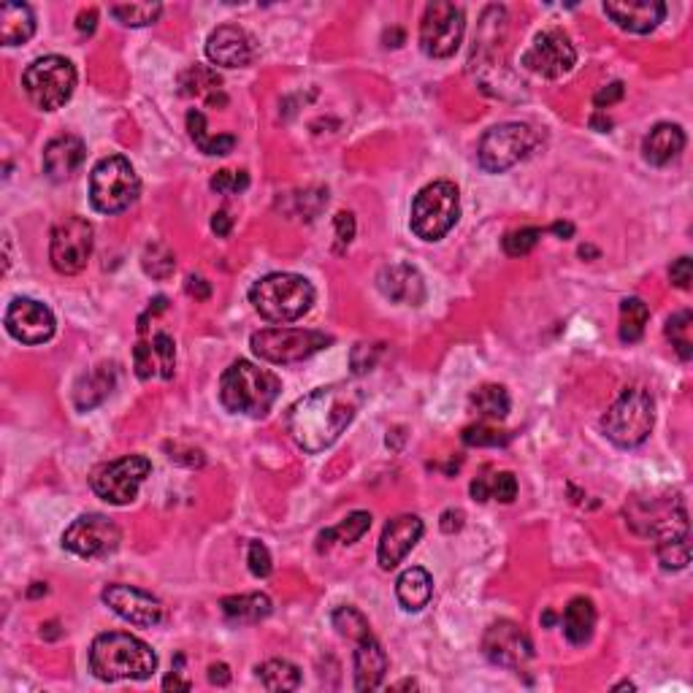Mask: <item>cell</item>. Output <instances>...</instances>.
<instances>
[{"mask_svg":"<svg viewBox=\"0 0 693 693\" xmlns=\"http://www.w3.org/2000/svg\"><path fill=\"white\" fill-rule=\"evenodd\" d=\"M363 404L361 390L350 385H328L298 398L287 412V431L304 453L315 455L328 450L344 428L350 426Z\"/></svg>","mask_w":693,"mask_h":693,"instance_id":"cell-1","label":"cell"},{"mask_svg":"<svg viewBox=\"0 0 693 693\" xmlns=\"http://www.w3.org/2000/svg\"><path fill=\"white\" fill-rule=\"evenodd\" d=\"M90 669L103 683L117 680H149L158 669L155 650L125 631H109L95 637L90 647Z\"/></svg>","mask_w":693,"mask_h":693,"instance_id":"cell-2","label":"cell"},{"mask_svg":"<svg viewBox=\"0 0 693 693\" xmlns=\"http://www.w3.org/2000/svg\"><path fill=\"white\" fill-rule=\"evenodd\" d=\"M279 393H282V382L277 374L250 361L231 363L220 379L222 407L233 415L266 417L277 404Z\"/></svg>","mask_w":693,"mask_h":693,"instance_id":"cell-3","label":"cell"},{"mask_svg":"<svg viewBox=\"0 0 693 693\" xmlns=\"http://www.w3.org/2000/svg\"><path fill=\"white\" fill-rule=\"evenodd\" d=\"M250 304L268 323H296L315 304V287L301 274H268L250 287Z\"/></svg>","mask_w":693,"mask_h":693,"instance_id":"cell-4","label":"cell"},{"mask_svg":"<svg viewBox=\"0 0 693 693\" xmlns=\"http://www.w3.org/2000/svg\"><path fill=\"white\" fill-rule=\"evenodd\" d=\"M656 423V404L645 388H626L601 417V431L623 450L639 447Z\"/></svg>","mask_w":693,"mask_h":693,"instance_id":"cell-5","label":"cell"},{"mask_svg":"<svg viewBox=\"0 0 693 693\" xmlns=\"http://www.w3.org/2000/svg\"><path fill=\"white\" fill-rule=\"evenodd\" d=\"M461 217V193L453 182H431L412 201V233L423 241H439L453 231Z\"/></svg>","mask_w":693,"mask_h":693,"instance_id":"cell-6","label":"cell"},{"mask_svg":"<svg viewBox=\"0 0 693 693\" xmlns=\"http://www.w3.org/2000/svg\"><path fill=\"white\" fill-rule=\"evenodd\" d=\"M141 182L128 158L109 155L90 174V204L101 214H120L136 204Z\"/></svg>","mask_w":693,"mask_h":693,"instance_id":"cell-7","label":"cell"},{"mask_svg":"<svg viewBox=\"0 0 693 693\" xmlns=\"http://www.w3.org/2000/svg\"><path fill=\"white\" fill-rule=\"evenodd\" d=\"M626 518L639 536H653L656 542L688 536V512L677 493L634 496L626 507Z\"/></svg>","mask_w":693,"mask_h":693,"instance_id":"cell-8","label":"cell"},{"mask_svg":"<svg viewBox=\"0 0 693 693\" xmlns=\"http://www.w3.org/2000/svg\"><path fill=\"white\" fill-rule=\"evenodd\" d=\"M22 87L30 103L41 111L63 109L71 101L76 87V68L71 60L60 55L38 57L22 74Z\"/></svg>","mask_w":693,"mask_h":693,"instance_id":"cell-9","label":"cell"},{"mask_svg":"<svg viewBox=\"0 0 693 693\" xmlns=\"http://www.w3.org/2000/svg\"><path fill=\"white\" fill-rule=\"evenodd\" d=\"M539 144V133L523 122H504L482 133L477 144V163L488 174H504L526 160Z\"/></svg>","mask_w":693,"mask_h":693,"instance_id":"cell-10","label":"cell"},{"mask_svg":"<svg viewBox=\"0 0 693 693\" xmlns=\"http://www.w3.org/2000/svg\"><path fill=\"white\" fill-rule=\"evenodd\" d=\"M333 336L323 331H304V328H263L252 333L250 347L260 361L277 363H301L312 358L325 347H331Z\"/></svg>","mask_w":693,"mask_h":693,"instance_id":"cell-11","label":"cell"},{"mask_svg":"<svg viewBox=\"0 0 693 693\" xmlns=\"http://www.w3.org/2000/svg\"><path fill=\"white\" fill-rule=\"evenodd\" d=\"M149 472L152 463L147 455H122L117 461L101 463L90 474V488L95 490V496H101L114 507H125L139 496L141 482L147 480Z\"/></svg>","mask_w":693,"mask_h":693,"instance_id":"cell-12","label":"cell"},{"mask_svg":"<svg viewBox=\"0 0 693 693\" xmlns=\"http://www.w3.org/2000/svg\"><path fill=\"white\" fill-rule=\"evenodd\" d=\"M93 225L79 217V214H71V217H63L52 228V239H49V260L55 266L57 274H79L87 266V260L93 255Z\"/></svg>","mask_w":693,"mask_h":693,"instance_id":"cell-13","label":"cell"},{"mask_svg":"<svg viewBox=\"0 0 693 693\" xmlns=\"http://www.w3.org/2000/svg\"><path fill=\"white\" fill-rule=\"evenodd\" d=\"M466 30L463 9L455 3H431L420 22V49L434 60H447L458 52Z\"/></svg>","mask_w":693,"mask_h":693,"instance_id":"cell-14","label":"cell"},{"mask_svg":"<svg viewBox=\"0 0 693 693\" xmlns=\"http://www.w3.org/2000/svg\"><path fill=\"white\" fill-rule=\"evenodd\" d=\"M122 542V531L106 515H82L65 528L63 547L79 558H106Z\"/></svg>","mask_w":693,"mask_h":693,"instance_id":"cell-15","label":"cell"},{"mask_svg":"<svg viewBox=\"0 0 693 693\" xmlns=\"http://www.w3.org/2000/svg\"><path fill=\"white\" fill-rule=\"evenodd\" d=\"M577 63V49L561 28L536 33L534 44L523 55V65L542 79H561Z\"/></svg>","mask_w":693,"mask_h":693,"instance_id":"cell-16","label":"cell"},{"mask_svg":"<svg viewBox=\"0 0 693 693\" xmlns=\"http://www.w3.org/2000/svg\"><path fill=\"white\" fill-rule=\"evenodd\" d=\"M101 599L114 615H120L122 620H128L130 626H139V629H155L166 620L163 601L152 593L141 591V588H133V585H106Z\"/></svg>","mask_w":693,"mask_h":693,"instance_id":"cell-17","label":"cell"},{"mask_svg":"<svg viewBox=\"0 0 693 693\" xmlns=\"http://www.w3.org/2000/svg\"><path fill=\"white\" fill-rule=\"evenodd\" d=\"M6 331L22 344H44L55 336V315L47 304L33 298H14L6 309Z\"/></svg>","mask_w":693,"mask_h":693,"instance_id":"cell-18","label":"cell"},{"mask_svg":"<svg viewBox=\"0 0 693 693\" xmlns=\"http://www.w3.org/2000/svg\"><path fill=\"white\" fill-rule=\"evenodd\" d=\"M482 650L496 666L504 669H520L534 658V645L518 623L512 620H499L490 623L485 637H482Z\"/></svg>","mask_w":693,"mask_h":693,"instance_id":"cell-19","label":"cell"},{"mask_svg":"<svg viewBox=\"0 0 693 693\" xmlns=\"http://www.w3.org/2000/svg\"><path fill=\"white\" fill-rule=\"evenodd\" d=\"M423 531H426V526H423V520L417 518V515H398V518L390 520L388 526L382 528V536H379V566H382L385 572L396 569V566L412 553V547L420 542Z\"/></svg>","mask_w":693,"mask_h":693,"instance_id":"cell-20","label":"cell"},{"mask_svg":"<svg viewBox=\"0 0 693 693\" xmlns=\"http://www.w3.org/2000/svg\"><path fill=\"white\" fill-rule=\"evenodd\" d=\"M255 55V38L239 25H222L206 41V57L220 68H247Z\"/></svg>","mask_w":693,"mask_h":693,"instance_id":"cell-21","label":"cell"},{"mask_svg":"<svg viewBox=\"0 0 693 693\" xmlns=\"http://www.w3.org/2000/svg\"><path fill=\"white\" fill-rule=\"evenodd\" d=\"M604 14L620 30L645 36V33H653L658 22L666 17V6L661 0H610L604 3Z\"/></svg>","mask_w":693,"mask_h":693,"instance_id":"cell-22","label":"cell"},{"mask_svg":"<svg viewBox=\"0 0 693 693\" xmlns=\"http://www.w3.org/2000/svg\"><path fill=\"white\" fill-rule=\"evenodd\" d=\"M377 287L382 296L396 301V304L420 306L426 301L423 274L415 266H409V263H393V266L382 268L377 277Z\"/></svg>","mask_w":693,"mask_h":693,"instance_id":"cell-23","label":"cell"},{"mask_svg":"<svg viewBox=\"0 0 693 693\" xmlns=\"http://www.w3.org/2000/svg\"><path fill=\"white\" fill-rule=\"evenodd\" d=\"M84 155H87V149H84V141L79 136H71V133L57 136L44 147V171L52 182H65L82 168Z\"/></svg>","mask_w":693,"mask_h":693,"instance_id":"cell-24","label":"cell"},{"mask_svg":"<svg viewBox=\"0 0 693 693\" xmlns=\"http://www.w3.org/2000/svg\"><path fill=\"white\" fill-rule=\"evenodd\" d=\"M352 666H355V688L358 691H374L382 685V680L388 675V653L374 634L358 639Z\"/></svg>","mask_w":693,"mask_h":693,"instance_id":"cell-25","label":"cell"},{"mask_svg":"<svg viewBox=\"0 0 693 693\" xmlns=\"http://www.w3.org/2000/svg\"><path fill=\"white\" fill-rule=\"evenodd\" d=\"M685 149V133L680 125L672 122H661L650 130L642 141V155L650 166H669L672 160L680 158V152Z\"/></svg>","mask_w":693,"mask_h":693,"instance_id":"cell-26","label":"cell"},{"mask_svg":"<svg viewBox=\"0 0 693 693\" xmlns=\"http://www.w3.org/2000/svg\"><path fill=\"white\" fill-rule=\"evenodd\" d=\"M117 382V371L111 363H101L93 371H87L84 377H79L74 388V404L79 412H90V409L101 407L103 401L111 396Z\"/></svg>","mask_w":693,"mask_h":693,"instance_id":"cell-27","label":"cell"},{"mask_svg":"<svg viewBox=\"0 0 693 693\" xmlns=\"http://www.w3.org/2000/svg\"><path fill=\"white\" fill-rule=\"evenodd\" d=\"M36 33V14L28 3H3L0 6V41L6 47L28 44Z\"/></svg>","mask_w":693,"mask_h":693,"instance_id":"cell-28","label":"cell"},{"mask_svg":"<svg viewBox=\"0 0 693 693\" xmlns=\"http://www.w3.org/2000/svg\"><path fill=\"white\" fill-rule=\"evenodd\" d=\"M220 610L228 623H236V626H252V623L266 620L268 615H271V610H274V604H271V599H268L266 593H241V596H228V599H222Z\"/></svg>","mask_w":693,"mask_h":693,"instance_id":"cell-29","label":"cell"},{"mask_svg":"<svg viewBox=\"0 0 693 693\" xmlns=\"http://www.w3.org/2000/svg\"><path fill=\"white\" fill-rule=\"evenodd\" d=\"M396 596L407 612L426 610L428 601L434 596V577L426 569L412 566V569H407V572L398 577Z\"/></svg>","mask_w":693,"mask_h":693,"instance_id":"cell-30","label":"cell"},{"mask_svg":"<svg viewBox=\"0 0 693 693\" xmlns=\"http://www.w3.org/2000/svg\"><path fill=\"white\" fill-rule=\"evenodd\" d=\"M561 623H564V634L572 645L591 642L593 629H596V607H593V601L585 599V596H577V599L569 601Z\"/></svg>","mask_w":693,"mask_h":693,"instance_id":"cell-31","label":"cell"},{"mask_svg":"<svg viewBox=\"0 0 693 693\" xmlns=\"http://www.w3.org/2000/svg\"><path fill=\"white\" fill-rule=\"evenodd\" d=\"M179 90H182V95H187V98H204L206 103H225L222 79L217 76V71L206 68V65L187 68L185 74L179 76Z\"/></svg>","mask_w":693,"mask_h":693,"instance_id":"cell-32","label":"cell"},{"mask_svg":"<svg viewBox=\"0 0 693 693\" xmlns=\"http://www.w3.org/2000/svg\"><path fill=\"white\" fill-rule=\"evenodd\" d=\"M187 133L195 141V147L201 149L204 155H212V158L228 155L236 147V136H212L209 128H206L204 111L198 109L187 111Z\"/></svg>","mask_w":693,"mask_h":693,"instance_id":"cell-33","label":"cell"},{"mask_svg":"<svg viewBox=\"0 0 693 693\" xmlns=\"http://www.w3.org/2000/svg\"><path fill=\"white\" fill-rule=\"evenodd\" d=\"M369 528H371V515L369 512H363V509H358V512L347 515L339 526L325 528L323 534L317 536V550L325 553V550L331 547V542H339V545H355L358 539H363V534H366Z\"/></svg>","mask_w":693,"mask_h":693,"instance_id":"cell-34","label":"cell"},{"mask_svg":"<svg viewBox=\"0 0 693 693\" xmlns=\"http://www.w3.org/2000/svg\"><path fill=\"white\" fill-rule=\"evenodd\" d=\"M255 672H258V680L263 683L266 691L285 693L296 691L298 685H301V669L296 664L285 661V658H271L266 664H260Z\"/></svg>","mask_w":693,"mask_h":693,"instance_id":"cell-35","label":"cell"},{"mask_svg":"<svg viewBox=\"0 0 693 693\" xmlns=\"http://www.w3.org/2000/svg\"><path fill=\"white\" fill-rule=\"evenodd\" d=\"M474 501H490L496 499L501 504H512L518 499V480L512 472H496L493 477H477L472 482Z\"/></svg>","mask_w":693,"mask_h":693,"instance_id":"cell-36","label":"cell"},{"mask_svg":"<svg viewBox=\"0 0 693 693\" xmlns=\"http://www.w3.org/2000/svg\"><path fill=\"white\" fill-rule=\"evenodd\" d=\"M647 320H650V309H647L645 301H642V298H626V301L620 304V342H639V339L645 336Z\"/></svg>","mask_w":693,"mask_h":693,"instance_id":"cell-37","label":"cell"},{"mask_svg":"<svg viewBox=\"0 0 693 693\" xmlns=\"http://www.w3.org/2000/svg\"><path fill=\"white\" fill-rule=\"evenodd\" d=\"M474 409L485 420H504L509 415V393L501 385H482L472 393Z\"/></svg>","mask_w":693,"mask_h":693,"instance_id":"cell-38","label":"cell"},{"mask_svg":"<svg viewBox=\"0 0 693 693\" xmlns=\"http://www.w3.org/2000/svg\"><path fill=\"white\" fill-rule=\"evenodd\" d=\"M666 336L683 361H691L693 355V315L688 309L677 312L666 320Z\"/></svg>","mask_w":693,"mask_h":693,"instance_id":"cell-39","label":"cell"},{"mask_svg":"<svg viewBox=\"0 0 693 693\" xmlns=\"http://www.w3.org/2000/svg\"><path fill=\"white\" fill-rule=\"evenodd\" d=\"M141 268L152 279H168L176 268L174 250L168 244H163V241H152V244H147L144 255H141Z\"/></svg>","mask_w":693,"mask_h":693,"instance_id":"cell-40","label":"cell"},{"mask_svg":"<svg viewBox=\"0 0 693 693\" xmlns=\"http://www.w3.org/2000/svg\"><path fill=\"white\" fill-rule=\"evenodd\" d=\"M109 11L125 28H147L152 22H158L163 6L160 3H125V6H111Z\"/></svg>","mask_w":693,"mask_h":693,"instance_id":"cell-41","label":"cell"},{"mask_svg":"<svg viewBox=\"0 0 693 693\" xmlns=\"http://www.w3.org/2000/svg\"><path fill=\"white\" fill-rule=\"evenodd\" d=\"M331 620L333 629L339 631L342 637L355 639V642L366 637V634H371L369 618H366L361 610H355V607H339V610L331 615Z\"/></svg>","mask_w":693,"mask_h":693,"instance_id":"cell-42","label":"cell"},{"mask_svg":"<svg viewBox=\"0 0 693 693\" xmlns=\"http://www.w3.org/2000/svg\"><path fill=\"white\" fill-rule=\"evenodd\" d=\"M656 553H658V564H661V569H666V572L685 569L688 561H691L688 536H683V539H666V542H658Z\"/></svg>","mask_w":693,"mask_h":693,"instance_id":"cell-43","label":"cell"},{"mask_svg":"<svg viewBox=\"0 0 693 693\" xmlns=\"http://www.w3.org/2000/svg\"><path fill=\"white\" fill-rule=\"evenodd\" d=\"M539 239H542V228H518V231H509L501 239V247H504L509 258H523V255L534 250Z\"/></svg>","mask_w":693,"mask_h":693,"instance_id":"cell-44","label":"cell"},{"mask_svg":"<svg viewBox=\"0 0 693 693\" xmlns=\"http://www.w3.org/2000/svg\"><path fill=\"white\" fill-rule=\"evenodd\" d=\"M461 439L469 447H501V444H507L512 439V434L488 426V423H477V426L463 428Z\"/></svg>","mask_w":693,"mask_h":693,"instance_id":"cell-45","label":"cell"},{"mask_svg":"<svg viewBox=\"0 0 693 693\" xmlns=\"http://www.w3.org/2000/svg\"><path fill=\"white\" fill-rule=\"evenodd\" d=\"M209 187L220 195H239L250 187V174H247V171H228V168H225V171H217V174L212 176Z\"/></svg>","mask_w":693,"mask_h":693,"instance_id":"cell-46","label":"cell"},{"mask_svg":"<svg viewBox=\"0 0 693 693\" xmlns=\"http://www.w3.org/2000/svg\"><path fill=\"white\" fill-rule=\"evenodd\" d=\"M379 355H382V344H355L350 352V366H352V374L355 377H361V374H369L374 366H377Z\"/></svg>","mask_w":693,"mask_h":693,"instance_id":"cell-47","label":"cell"},{"mask_svg":"<svg viewBox=\"0 0 693 693\" xmlns=\"http://www.w3.org/2000/svg\"><path fill=\"white\" fill-rule=\"evenodd\" d=\"M152 347H155V358H158L160 377L171 379V377H174V366H176L174 339H171L168 333H155V339H152Z\"/></svg>","mask_w":693,"mask_h":693,"instance_id":"cell-48","label":"cell"},{"mask_svg":"<svg viewBox=\"0 0 693 693\" xmlns=\"http://www.w3.org/2000/svg\"><path fill=\"white\" fill-rule=\"evenodd\" d=\"M247 564H250V572L255 577H268L274 564H271V553L263 542H250V550H247Z\"/></svg>","mask_w":693,"mask_h":693,"instance_id":"cell-49","label":"cell"},{"mask_svg":"<svg viewBox=\"0 0 693 693\" xmlns=\"http://www.w3.org/2000/svg\"><path fill=\"white\" fill-rule=\"evenodd\" d=\"M133 363H136V374H139V379L152 377V374H155V369H158L155 347H152V344H147V342L136 344V350H133Z\"/></svg>","mask_w":693,"mask_h":693,"instance_id":"cell-50","label":"cell"},{"mask_svg":"<svg viewBox=\"0 0 693 693\" xmlns=\"http://www.w3.org/2000/svg\"><path fill=\"white\" fill-rule=\"evenodd\" d=\"M669 279H672V285L680 287V290H688V287H691L693 271H691V258H688V255H683V258H677L675 263H672V268H669Z\"/></svg>","mask_w":693,"mask_h":693,"instance_id":"cell-51","label":"cell"},{"mask_svg":"<svg viewBox=\"0 0 693 693\" xmlns=\"http://www.w3.org/2000/svg\"><path fill=\"white\" fill-rule=\"evenodd\" d=\"M623 93H626V87H623V82H612L607 84V87H601L599 93L593 95V106L596 109H610L612 103H618L620 98H623Z\"/></svg>","mask_w":693,"mask_h":693,"instance_id":"cell-52","label":"cell"},{"mask_svg":"<svg viewBox=\"0 0 693 693\" xmlns=\"http://www.w3.org/2000/svg\"><path fill=\"white\" fill-rule=\"evenodd\" d=\"M333 225H336V239H339V244H350V241L355 239V217H352L350 212L336 214Z\"/></svg>","mask_w":693,"mask_h":693,"instance_id":"cell-53","label":"cell"},{"mask_svg":"<svg viewBox=\"0 0 693 693\" xmlns=\"http://www.w3.org/2000/svg\"><path fill=\"white\" fill-rule=\"evenodd\" d=\"M187 296H193L195 301H206V298L212 296V285L206 282L204 277H187Z\"/></svg>","mask_w":693,"mask_h":693,"instance_id":"cell-54","label":"cell"},{"mask_svg":"<svg viewBox=\"0 0 693 693\" xmlns=\"http://www.w3.org/2000/svg\"><path fill=\"white\" fill-rule=\"evenodd\" d=\"M231 228H233V217L228 214V209H220V212H214V217H212V231L217 233V236H228L231 233Z\"/></svg>","mask_w":693,"mask_h":693,"instance_id":"cell-55","label":"cell"},{"mask_svg":"<svg viewBox=\"0 0 693 693\" xmlns=\"http://www.w3.org/2000/svg\"><path fill=\"white\" fill-rule=\"evenodd\" d=\"M463 528V512L461 509H447L442 515V531L444 534H453V531H461Z\"/></svg>","mask_w":693,"mask_h":693,"instance_id":"cell-56","label":"cell"},{"mask_svg":"<svg viewBox=\"0 0 693 693\" xmlns=\"http://www.w3.org/2000/svg\"><path fill=\"white\" fill-rule=\"evenodd\" d=\"M209 683L212 685H228L231 683V669L225 664H212L209 666Z\"/></svg>","mask_w":693,"mask_h":693,"instance_id":"cell-57","label":"cell"},{"mask_svg":"<svg viewBox=\"0 0 693 693\" xmlns=\"http://www.w3.org/2000/svg\"><path fill=\"white\" fill-rule=\"evenodd\" d=\"M179 675H182L179 669H176L174 675H168L166 680H163V688H166V691H190V688H193L190 680H179Z\"/></svg>","mask_w":693,"mask_h":693,"instance_id":"cell-58","label":"cell"},{"mask_svg":"<svg viewBox=\"0 0 693 693\" xmlns=\"http://www.w3.org/2000/svg\"><path fill=\"white\" fill-rule=\"evenodd\" d=\"M95 19H98V11H95V9L82 11V14H79V22H76V28L90 36V33H93V30H95Z\"/></svg>","mask_w":693,"mask_h":693,"instance_id":"cell-59","label":"cell"},{"mask_svg":"<svg viewBox=\"0 0 693 693\" xmlns=\"http://www.w3.org/2000/svg\"><path fill=\"white\" fill-rule=\"evenodd\" d=\"M591 128H596V130H599V133H607V130L612 128V120H610V117H604L601 111H596V114H593V117H591Z\"/></svg>","mask_w":693,"mask_h":693,"instance_id":"cell-60","label":"cell"},{"mask_svg":"<svg viewBox=\"0 0 693 693\" xmlns=\"http://www.w3.org/2000/svg\"><path fill=\"white\" fill-rule=\"evenodd\" d=\"M550 231H553L555 236H561V239H569V236H572V233H574V225H572V222H555Z\"/></svg>","mask_w":693,"mask_h":693,"instance_id":"cell-61","label":"cell"},{"mask_svg":"<svg viewBox=\"0 0 693 693\" xmlns=\"http://www.w3.org/2000/svg\"><path fill=\"white\" fill-rule=\"evenodd\" d=\"M41 593H47V585L36 583V588H30L28 591V596H41Z\"/></svg>","mask_w":693,"mask_h":693,"instance_id":"cell-62","label":"cell"},{"mask_svg":"<svg viewBox=\"0 0 693 693\" xmlns=\"http://www.w3.org/2000/svg\"><path fill=\"white\" fill-rule=\"evenodd\" d=\"M623 688H629V691H634V688H637V685H634V683H629V680H623V683H618V685H615V691H623Z\"/></svg>","mask_w":693,"mask_h":693,"instance_id":"cell-63","label":"cell"},{"mask_svg":"<svg viewBox=\"0 0 693 693\" xmlns=\"http://www.w3.org/2000/svg\"><path fill=\"white\" fill-rule=\"evenodd\" d=\"M553 620H555V615H553V612H547V615H545V626H550V623H553Z\"/></svg>","mask_w":693,"mask_h":693,"instance_id":"cell-64","label":"cell"}]
</instances>
